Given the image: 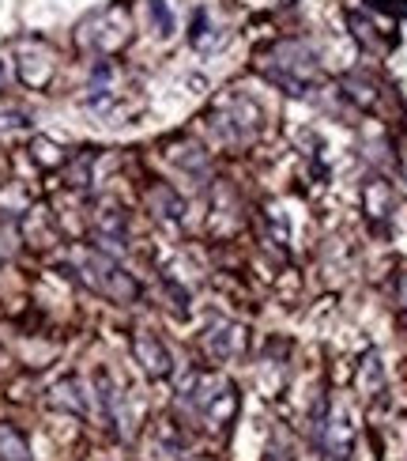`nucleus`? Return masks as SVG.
<instances>
[{"instance_id": "obj_1", "label": "nucleus", "mask_w": 407, "mask_h": 461, "mask_svg": "<svg viewBox=\"0 0 407 461\" xmlns=\"http://www.w3.org/2000/svg\"><path fill=\"white\" fill-rule=\"evenodd\" d=\"M185 401L197 409V416L208 420L211 428H223L226 420L238 412V390L230 386L226 378H216V375H204V378L192 382L185 390Z\"/></svg>"}, {"instance_id": "obj_2", "label": "nucleus", "mask_w": 407, "mask_h": 461, "mask_svg": "<svg viewBox=\"0 0 407 461\" xmlns=\"http://www.w3.org/2000/svg\"><path fill=\"white\" fill-rule=\"evenodd\" d=\"M264 76H268V80H276L287 95H305L309 84L317 80V61H314V53H309L305 46L295 42V46L279 50V61H271V57H268Z\"/></svg>"}, {"instance_id": "obj_4", "label": "nucleus", "mask_w": 407, "mask_h": 461, "mask_svg": "<svg viewBox=\"0 0 407 461\" xmlns=\"http://www.w3.org/2000/svg\"><path fill=\"white\" fill-rule=\"evenodd\" d=\"M226 118H230L226 137H230V140H249V137H257V132H261L264 113H261V106H253L249 99H234V103H230Z\"/></svg>"}, {"instance_id": "obj_3", "label": "nucleus", "mask_w": 407, "mask_h": 461, "mask_svg": "<svg viewBox=\"0 0 407 461\" xmlns=\"http://www.w3.org/2000/svg\"><path fill=\"white\" fill-rule=\"evenodd\" d=\"M317 443L324 447V454L332 461H347L355 450V428H351V416L343 409H336L332 416H321L317 424Z\"/></svg>"}, {"instance_id": "obj_5", "label": "nucleus", "mask_w": 407, "mask_h": 461, "mask_svg": "<svg viewBox=\"0 0 407 461\" xmlns=\"http://www.w3.org/2000/svg\"><path fill=\"white\" fill-rule=\"evenodd\" d=\"M136 356H140V363L147 367V375H155V378L170 375V356H166V348H163V344L155 340L151 333L136 337Z\"/></svg>"}, {"instance_id": "obj_6", "label": "nucleus", "mask_w": 407, "mask_h": 461, "mask_svg": "<svg viewBox=\"0 0 407 461\" xmlns=\"http://www.w3.org/2000/svg\"><path fill=\"white\" fill-rule=\"evenodd\" d=\"M238 344H242V330L238 325H216V330L208 333V348L211 356H219V359H230V352H238Z\"/></svg>"}, {"instance_id": "obj_7", "label": "nucleus", "mask_w": 407, "mask_h": 461, "mask_svg": "<svg viewBox=\"0 0 407 461\" xmlns=\"http://www.w3.org/2000/svg\"><path fill=\"white\" fill-rule=\"evenodd\" d=\"M0 457H4V461H31L27 438L19 435L15 428H8V424H0Z\"/></svg>"}]
</instances>
